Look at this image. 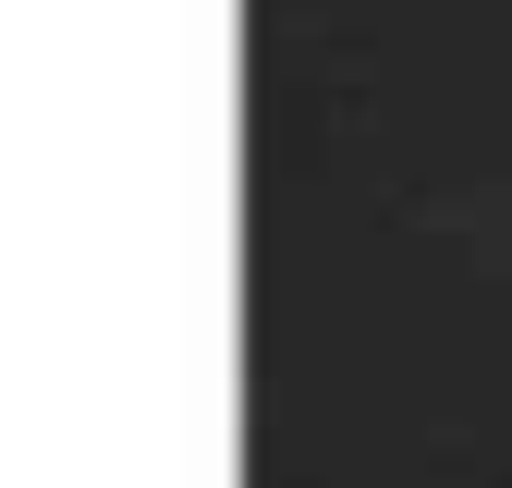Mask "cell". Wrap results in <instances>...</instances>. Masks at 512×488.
Returning a JSON list of instances; mask_svg holds the SVG:
<instances>
[]
</instances>
